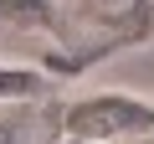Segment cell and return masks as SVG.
I'll return each instance as SVG.
<instances>
[{
	"label": "cell",
	"mask_w": 154,
	"mask_h": 144,
	"mask_svg": "<svg viewBox=\"0 0 154 144\" xmlns=\"http://www.w3.org/2000/svg\"><path fill=\"white\" fill-rule=\"evenodd\" d=\"M149 124V108L134 103V98H88V103H77L72 118H67V134L72 139H118V134H134Z\"/></svg>",
	"instance_id": "6da1fadb"
},
{
	"label": "cell",
	"mask_w": 154,
	"mask_h": 144,
	"mask_svg": "<svg viewBox=\"0 0 154 144\" xmlns=\"http://www.w3.org/2000/svg\"><path fill=\"white\" fill-rule=\"evenodd\" d=\"M0 144H31V113L11 98H0Z\"/></svg>",
	"instance_id": "7a4b0ae2"
},
{
	"label": "cell",
	"mask_w": 154,
	"mask_h": 144,
	"mask_svg": "<svg viewBox=\"0 0 154 144\" xmlns=\"http://www.w3.org/2000/svg\"><path fill=\"white\" fill-rule=\"evenodd\" d=\"M21 93H31V77H26V72H5V67H0V98H21Z\"/></svg>",
	"instance_id": "3957f363"
}]
</instances>
